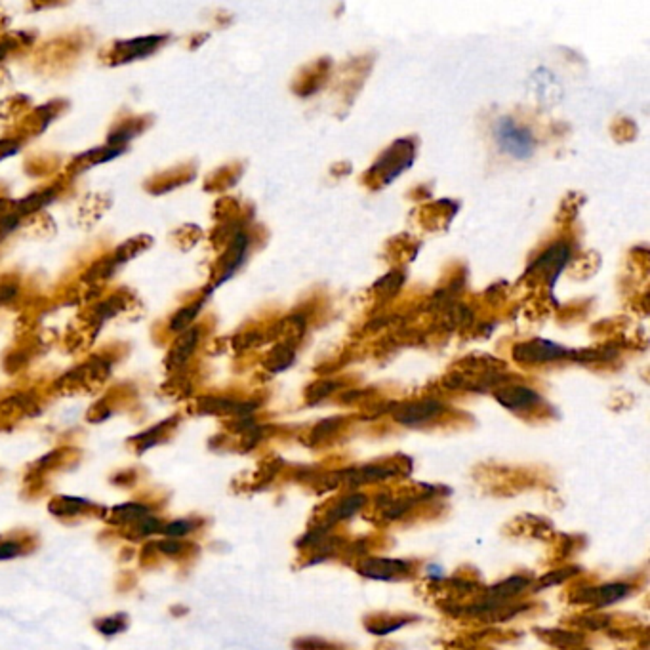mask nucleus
Masks as SVG:
<instances>
[{
    "label": "nucleus",
    "instance_id": "f257e3e1",
    "mask_svg": "<svg viewBox=\"0 0 650 650\" xmlns=\"http://www.w3.org/2000/svg\"><path fill=\"white\" fill-rule=\"evenodd\" d=\"M494 134H496V141L498 145L515 158H528L534 153L536 141L532 132L528 128L518 126L513 118L510 116H503L500 118L496 126H494Z\"/></svg>",
    "mask_w": 650,
    "mask_h": 650
},
{
    "label": "nucleus",
    "instance_id": "f03ea898",
    "mask_svg": "<svg viewBox=\"0 0 650 650\" xmlns=\"http://www.w3.org/2000/svg\"><path fill=\"white\" fill-rule=\"evenodd\" d=\"M414 160V145L408 140H399L393 143V147L387 149L384 153V157L379 158L378 162L374 165L372 172L381 174V181L389 183L403 174Z\"/></svg>",
    "mask_w": 650,
    "mask_h": 650
},
{
    "label": "nucleus",
    "instance_id": "7ed1b4c3",
    "mask_svg": "<svg viewBox=\"0 0 650 650\" xmlns=\"http://www.w3.org/2000/svg\"><path fill=\"white\" fill-rule=\"evenodd\" d=\"M570 260V247L565 242H555L553 247H549L543 252L534 264L528 267V273L538 271L542 277L549 280V289L553 292L555 286V280L559 279L560 271L565 269V265Z\"/></svg>",
    "mask_w": 650,
    "mask_h": 650
},
{
    "label": "nucleus",
    "instance_id": "20e7f679",
    "mask_svg": "<svg viewBox=\"0 0 650 650\" xmlns=\"http://www.w3.org/2000/svg\"><path fill=\"white\" fill-rule=\"evenodd\" d=\"M515 359L523 362H549L557 359H567V357H576V351H570L565 347L552 344V342H543V339H534L530 344L515 347Z\"/></svg>",
    "mask_w": 650,
    "mask_h": 650
},
{
    "label": "nucleus",
    "instance_id": "39448f33",
    "mask_svg": "<svg viewBox=\"0 0 650 650\" xmlns=\"http://www.w3.org/2000/svg\"><path fill=\"white\" fill-rule=\"evenodd\" d=\"M441 410H443V404L439 401L428 399V401H420V403L404 404L395 412V418L404 426H420V423H426L431 418H435L437 414H441Z\"/></svg>",
    "mask_w": 650,
    "mask_h": 650
},
{
    "label": "nucleus",
    "instance_id": "423d86ee",
    "mask_svg": "<svg viewBox=\"0 0 650 650\" xmlns=\"http://www.w3.org/2000/svg\"><path fill=\"white\" fill-rule=\"evenodd\" d=\"M496 399H498L505 408L518 410V408H527L530 404H534L536 401H538V395H536L532 389H528V387L513 386L498 389V391H496Z\"/></svg>",
    "mask_w": 650,
    "mask_h": 650
},
{
    "label": "nucleus",
    "instance_id": "0eeeda50",
    "mask_svg": "<svg viewBox=\"0 0 650 650\" xmlns=\"http://www.w3.org/2000/svg\"><path fill=\"white\" fill-rule=\"evenodd\" d=\"M149 515H151V507H149V505L130 502L113 507V510L109 511L107 521L109 523H113V525H116V527H126V525L138 523V521L149 517Z\"/></svg>",
    "mask_w": 650,
    "mask_h": 650
},
{
    "label": "nucleus",
    "instance_id": "6e6552de",
    "mask_svg": "<svg viewBox=\"0 0 650 650\" xmlns=\"http://www.w3.org/2000/svg\"><path fill=\"white\" fill-rule=\"evenodd\" d=\"M408 568V565L404 560L395 559H368L361 565V574L370 578H379V580H386V578L401 574Z\"/></svg>",
    "mask_w": 650,
    "mask_h": 650
},
{
    "label": "nucleus",
    "instance_id": "1a4fd4ad",
    "mask_svg": "<svg viewBox=\"0 0 650 650\" xmlns=\"http://www.w3.org/2000/svg\"><path fill=\"white\" fill-rule=\"evenodd\" d=\"M92 507H94V503L84 500V498H74V496H56L48 505L50 513L56 517H74V515H81L84 511L92 510Z\"/></svg>",
    "mask_w": 650,
    "mask_h": 650
},
{
    "label": "nucleus",
    "instance_id": "9d476101",
    "mask_svg": "<svg viewBox=\"0 0 650 650\" xmlns=\"http://www.w3.org/2000/svg\"><path fill=\"white\" fill-rule=\"evenodd\" d=\"M627 591H629V587L626 584L601 585V587L585 589L580 595V599H584L585 602H595V605H610V602L622 599Z\"/></svg>",
    "mask_w": 650,
    "mask_h": 650
},
{
    "label": "nucleus",
    "instance_id": "9b49d317",
    "mask_svg": "<svg viewBox=\"0 0 650 650\" xmlns=\"http://www.w3.org/2000/svg\"><path fill=\"white\" fill-rule=\"evenodd\" d=\"M198 342V330L197 328H191L187 330L183 336L178 337V342H176V346H174L172 353H170V362H172L174 366H180L183 362L187 361L193 353V349L197 346Z\"/></svg>",
    "mask_w": 650,
    "mask_h": 650
},
{
    "label": "nucleus",
    "instance_id": "f8f14e48",
    "mask_svg": "<svg viewBox=\"0 0 650 650\" xmlns=\"http://www.w3.org/2000/svg\"><path fill=\"white\" fill-rule=\"evenodd\" d=\"M362 503H364V496H362V494H353V496H349V498H346V500L339 503L337 507H334V511L330 513L328 521L330 523H336V521H342V518L351 517L355 511L361 510Z\"/></svg>",
    "mask_w": 650,
    "mask_h": 650
},
{
    "label": "nucleus",
    "instance_id": "ddd939ff",
    "mask_svg": "<svg viewBox=\"0 0 650 650\" xmlns=\"http://www.w3.org/2000/svg\"><path fill=\"white\" fill-rule=\"evenodd\" d=\"M124 627H126V616H124V614L99 618L98 622H96V629H98L101 635H107V637L120 633Z\"/></svg>",
    "mask_w": 650,
    "mask_h": 650
},
{
    "label": "nucleus",
    "instance_id": "4468645a",
    "mask_svg": "<svg viewBox=\"0 0 650 650\" xmlns=\"http://www.w3.org/2000/svg\"><path fill=\"white\" fill-rule=\"evenodd\" d=\"M200 307H202V302H198V304L189 305V307L181 309L180 313L176 315V317L172 319V322H170L172 330H183V328H185V326H187V324H189V322L193 321L195 317H197V313L200 311Z\"/></svg>",
    "mask_w": 650,
    "mask_h": 650
},
{
    "label": "nucleus",
    "instance_id": "2eb2a0df",
    "mask_svg": "<svg viewBox=\"0 0 650 650\" xmlns=\"http://www.w3.org/2000/svg\"><path fill=\"white\" fill-rule=\"evenodd\" d=\"M197 528V525L189 521V518H180V521H172V523H168L162 528V532L166 536H172V538H178V536H185L193 532Z\"/></svg>",
    "mask_w": 650,
    "mask_h": 650
},
{
    "label": "nucleus",
    "instance_id": "dca6fc26",
    "mask_svg": "<svg viewBox=\"0 0 650 650\" xmlns=\"http://www.w3.org/2000/svg\"><path fill=\"white\" fill-rule=\"evenodd\" d=\"M525 585H527V580H523V578H513V580H507V582H503V584L496 585L490 593L496 595V597H510L513 593L521 591Z\"/></svg>",
    "mask_w": 650,
    "mask_h": 650
},
{
    "label": "nucleus",
    "instance_id": "f3484780",
    "mask_svg": "<svg viewBox=\"0 0 650 650\" xmlns=\"http://www.w3.org/2000/svg\"><path fill=\"white\" fill-rule=\"evenodd\" d=\"M155 547L166 557H178L185 552V543L178 542V540H160V542L155 543Z\"/></svg>",
    "mask_w": 650,
    "mask_h": 650
},
{
    "label": "nucleus",
    "instance_id": "a211bd4d",
    "mask_svg": "<svg viewBox=\"0 0 650 650\" xmlns=\"http://www.w3.org/2000/svg\"><path fill=\"white\" fill-rule=\"evenodd\" d=\"M23 549V542H16V540H6V542H0V560L14 559L17 555H21Z\"/></svg>",
    "mask_w": 650,
    "mask_h": 650
},
{
    "label": "nucleus",
    "instance_id": "6ab92c4d",
    "mask_svg": "<svg viewBox=\"0 0 650 650\" xmlns=\"http://www.w3.org/2000/svg\"><path fill=\"white\" fill-rule=\"evenodd\" d=\"M555 639H549L553 644H559V647H576L582 642V637H574V635H568L567 631H553Z\"/></svg>",
    "mask_w": 650,
    "mask_h": 650
},
{
    "label": "nucleus",
    "instance_id": "aec40b11",
    "mask_svg": "<svg viewBox=\"0 0 650 650\" xmlns=\"http://www.w3.org/2000/svg\"><path fill=\"white\" fill-rule=\"evenodd\" d=\"M570 574H574L572 570H560V572H553L549 576L542 578V582L540 585H552V584H559V582H565Z\"/></svg>",
    "mask_w": 650,
    "mask_h": 650
}]
</instances>
